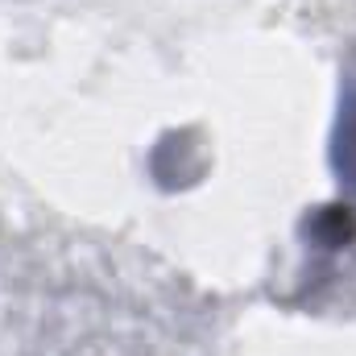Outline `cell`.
Masks as SVG:
<instances>
[{"mask_svg": "<svg viewBox=\"0 0 356 356\" xmlns=\"http://www.w3.org/2000/svg\"><path fill=\"white\" fill-rule=\"evenodd\" d=\"M332 158H336L340 178L356 191V88L348 91V95H344V104H340V120H336V149H332Z\"/></svg>", "mask_w": 356, "mask_h": 356, "instance_id": "6da1fadb", "label": "cell"}, {"mask_svg": "<svg viewBox=\"0 0 356 356\" xmlns=\"http://www.w3.org/2000/svg\"><path fill=\"white\" fill-rule=\"evenodd\" d=\"M307 236L327 245V249H340L356 236V220H353V207H319L311 220H307Z\"/></svg>", "mask_w": 356, "mask_h": 356, "instance_id": "7a4b0ae2", "label": "cell"}]
</instances>
